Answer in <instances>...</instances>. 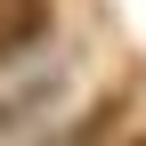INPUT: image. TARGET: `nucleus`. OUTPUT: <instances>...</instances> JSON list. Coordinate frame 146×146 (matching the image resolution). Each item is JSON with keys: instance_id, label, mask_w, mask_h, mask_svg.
Instances as JSON below:
<instances>
[{"instance_id": "obj_1", "label": "nucleus", "mask_w": 146, "mask_h": 146, "mask_svg": "<svg viewBox=\"0 0 146 146\" xmlns=\"http://www.w3.org/2000/svg\"><path fill=\"white\" fill-rule=\"evenodd\" d=\"M41 33H49V0H8V8H0V65L25 57Z\"/></svg>"}, {"instance_id": "obj_2", "label": "nucleus", "mask_w": 146, "mask_h": 146, "mask_svg": "<svg viewBox=\"0 0 146 146\" xmlns=\"http://www.w3.org/2000/svg\"><path fill=\"white\" fill-rule=\"evenodd\" d=\"M114 122H122V98H98V106H89L65 138H49V146H98V130H114Z\"/></svg>"}, {"instance_id": "obj_3", "label": "nucleus", "mask_w": 146, "mask_h": 146, "mask_svg": "<svg viewBox=\"0 0 146 146\" xmlns=\"http://www.w3.org/2000/svg\"><path fill=\"white\" fill-rule=\"evenodd\" d=\"M122 146H146V130H138V138H122Z\"/></svg>"}]
</instances>
